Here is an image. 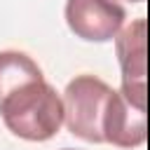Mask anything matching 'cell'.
I'll use <instances>...</instances> for the list:
<instances>
[{
    "label": "cell",
    "instance_id": "obj_1",
    "mask_svg": "<svg viewBox=\"0 0 150 150\" xmlns=\"http://www.w3.org/2000/svg\"><path fill=\"white\" fill-rule=\"evenodd\" d=\"M0 115L5 127L23 141H49L66 122L63 98L56 89L42 80L26 82L16 91L2 98Z\"/></svg>",
    "mask_w": 150,
    "mask_h": 150
},
{
    "label": "cell",
    "instance_id": "obj_2",
    "mask_svg": "<svg viewBox=\"0 0 150 150\" xmlns=\"http://www.w3.org/2000/svg\"><path fill=\"white\" fill-rule=\"evenodd\" d=\"M110 94L112 87H108L94 75L73 77L63 91V112L68 131L82 141L103 143V120Z\"/></svg>",
    "mask_w": 150,
    "mask_h": 150
},
{
    "label": "cell",
    "instance_id": "obj_3",
    "mask_svg": "<svg viewBox=\"0 0 150 150\" xmlns=\"http://www.w3.org/2000/svg\"><path fill=\"white\" fill-rule=\"evenodd\" d=\"M145 19H134L131 23L122 26L115 35V52L122 66V94L141 110H145L148 89H145V73H148V45H145Z\"/></svg>",
    "mask_w": 150,
    "mask_h": 150
},
{
    "label": "cell",
    "instance_id": "obj_4",
    "mask_svg": "<svg viewBox=\"0 0 150 150\" xmlns=\"http://www.w3.org/2000/svg\"><path fill=\"white\" fill-rule=\"evenodd\" d=\"M66 23L87 42H108L124 26V9L115 0H68Z\"/></svg>",
    "mask_w": 150,
    "mask_h": 150
},
{
    "label": "cell",
    "instance_id": "obj_5",
    "mask_svg": "<svg viewBox=\"0 0 150 150\" xmlns=\"http://www.w3.org/2000/svg\"><path fill=\"white\" fill-rule=\"evenodd\" d=\"M148 138L145 110L136 108L122 91L110 94L105 120H103V143L115 148H138Z\"/></svg>",
    "mask_w": 150,
    "mask_h": 150
},
{
    "label": "cell",
    "instance_id": "obj_6",
    "mask_svg": "<svg viewBox=\"0 0 150 150\" xmlns=\"http://www.w3.org/2000/svg\"><path fill=\"white\" fill-rule=\"evenodd\" d=\"M42 80L40 66L23 52H0V103L26 82Z\"/></svg>",
    "mask_w": 150,
    "mask_h": 150
},
{
    "label": "cell",
    "instance_id": "obj_7",
    "mask_svg": "<svg viewBox=\"0 0 150 150\" xmlns=\"http://www.w3.org/2000/svg\"><path fill=\"white\" fill-rule=\"evenodd\" d=\"M129 2H143V0H129Z\"/></svg>",
    "mask_w": 150,
    "mask_h": 150
},
{
    "label": "cell",
    "instance_id": "obj_8",
    "mask_svg": "<svg viewBox=\"0 0 150 150\" xmlns=\"http://www.w3.org/2000/svg\"><path fill=\"white\" fill-rule=\"evenodd\" d=\"M63 150H73V148H63Z\"/></svg>",
    "mask_w": 150,
    "mask_h": 150
}]
</instances>
